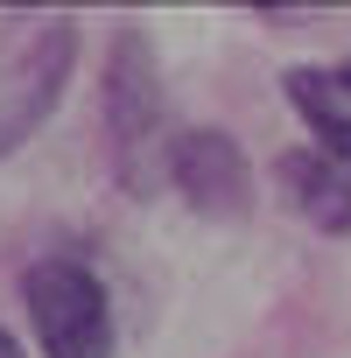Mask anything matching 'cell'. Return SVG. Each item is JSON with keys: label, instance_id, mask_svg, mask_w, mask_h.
Returning <instances> with one entry per match:
<instances>
[{"label": "cell", "instance_id": "7a4b0ae2", "mask_svg": "<svg viewBox=\"0 0 351 358\" xmlns=\"http://www.w3.org/2000/svg\"><path fill=\"white\" fill-rule=\"evenodd\" d=\"M22 302H29V323H36V344L43 358H113V295L106 281L57 253V260H36L22 274Z\"/></svg>", "mask_w": 351, "mask_h": 358}, {"label": "cell", "instance_id": "52a82bcc", "mask_svg": "<svg viewBox=\"0 0 351 358\" xmlns=\"http://www.w3.org/2000/svg\"><path fill=\"white\" fill-rule=\"evenodd\" d=\"M323 155H330V162H344V169H351V134H337V141H323Z\"/></svg>", "mask_w": 351, "mask_h": 358}, {"label": "cell", "instance_id": "ba28073f", "mask_svg": "<svg viewBox=\"0 0 351 358\" xmlns=\"http://www.w3.org/2000/svg\"><path fill=\"white\" fill-rule=\"evenodd\" d=\"M0 358H29V351H22V344H15L8 330H0Z\"/></svg>", "mask_w": 351, "mask_h": 358}, {"label": "cell", "instance_id": "277c9868", "mask_svg": "<svg viewBox=\"0 0 351 358\" xmlns=\"http://www.w3.org/2000/svg\"><path fill=\"white\" fill-rule=\"evenodd\" d=\"M162 176H169V183L183 190V204H197L204 218H239V211L253 204V162H246V148H239L225 127H183V134H169Z\"/></svg>", "mask_w": 351, "mask_h": 358}, {"label": "cell", "instance_id": "6da1fadb", "mask_svg": "<svg viewBox=\"0 0 351 358\" xmlns=\"http://www.w3.org/2000/svg\"><path fill=\"white\" fill-rule=\"evenodd\" d=\"M106 141H113L120 183L148 197L162 176V148H169V92H162L155 43L141 29H120L106 50Z\"/></svg>", "mask_w": 351, "mask_h": 358}, {"label": "cell", "instance_id": "3957f363", "mask_svg": "<svg viewBox=\"0 0 351 358\" xmlns=\"http://www.w3.org/2000/svg\"><path fill=\"white\" fill-rule=\"evenodd\" d=\"M71 71H78V29H71V22H36V29L15 43L8 71H0V155H15V148L57 113Z\"/></svg>", "mask_w": 351, "mask_h": 358}, {"label": "cell", "instance_id": "8992f818", "mask_svg": "<svg viewBox=\"0 0 351 358\" xmlns=\"http://www.w3.org/2000/svg\"><path fill=\"white\" fill-rule=\"evenodd\" d=\"M281 92H288V106L309 120L316 148L337 141V134H351V57H344V64H295V71L281 78Z\"/></svg>", "mask_w": 351, "mask_h": 358}, {"label": "cell", "instance_id": "5b68a950", "mask_svg": "<svg viewBox=\"0 0 351 358\" xmlns=\"http://www.w3.org/2000/svg\"><path fill=\"white\" fill-rule=\"evenodd\" d=\"M281 197L295 204V218H309L316 232H351V169L330 162L316 141L281 155Z\"/></svg>", "mask_w": 351, "mask_h": 358}]
</instances>
